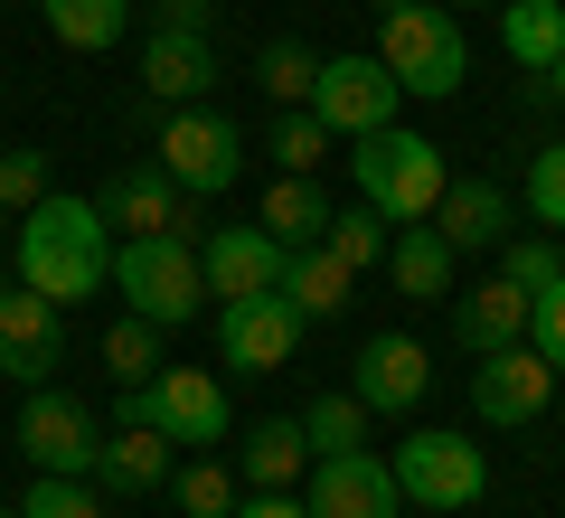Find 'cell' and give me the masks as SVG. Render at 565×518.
Returning <instances> with one entry per match:
<instances>
[{
  "instance_id": "cell-28",
  "label": "cell",
  "mask_w": 565,
  "mask_h": 518,
  "mask_svg": "<svg viewBox=\"0 0 565 518\" xmlns=\"http://www.w3.org/2000/svg\"><path fill=\"white\" fill-rule=\"evenodd\" d=\"M255 85L274 95V114H292V104H311V85H321V57H311L302 39H274L255 57Z\"/></svg>"
},
{
  "instance_id": "cell-19",
  "label": "cell",
  "mask_w": 565,
  "mask_h": 518,
  "mask_svg": "<svg viewBox=\"0 0 565 518\" xmlns=\"http://www.w3.org/2000/svg\"><path fill=\"white\" fill-rule=\"evenodd\" d=\"M141 85L161 104H199L207 85H217V47L199 39V29H151V47H141Z\"/></svg>"
},
{
  "instance_id": "cell-25",
  "label": "cell",
  "mask_w": 565,
  "mask_h": 518,
  "mask_svg": "<svg viewBox=\"0 0 565 518\" xmlns=\"http://www.w3.org/2000/svg\"><path fill=\"white\" fill-rule=\"evenodd\" d=\"M236 472L245 480H255V490H292V480H302L311 472V434H302V424H255V434H245V453H236Z\"/></svg>"
},
{
  "instance_id": "cell-3",
  "label": "cell",
  "mask_w": 565,
  "mask_h": 518,
  "mask_svg": "<svg viewBox=\"0 0 565 518\" xmlns=\"http://www.w3.org/2000/svg\"><path fill=\"white\" fill-rule=\"evenodd\" d=\"M377 66L405 85V95H424V104L462 95V76H471L462 20H452V10H434V0H405V10H386V20H377Z\"/></svg>"
},
{
  "instance_id": "cell-37",
  "label": "cell",
  "mask_w": 565,
  "mask_h": 518,
  "mask_svg": "<svg viewBox=\"0 0 565 518\" xmlns=\"http://www.w3.org/2000/svg\"><path fill=\"white\" fill-rule=\"evenodd\" d=\"M527 339H537V349H546V368L565 378V283H546V293L527 302Z\"/></svg>"
},
{
  "instance_id": "cell-18",
  "label": "cell",
  "mask_w": 565,
  "mask_h": 518,
  "mask_svg": "<svg viewBox=\"0 0 565 518\" xmlns=\"http://www.w3.org/2000/svg\"><path fill=\"white\" fill-rule=\"evenodd\" d=\"M434 226H444L452 255H500L509 245V189L500 180H452L444 208H434Z\"/></svg>"
},
{
  "instance_id": "cell-41",
  "label": "cell",
  "mask_w": 565,
  "mask_h": 518,
  "mask_svg": "<svg viewBox=\"0 0 565 518\" xmlns=\"http://www.w3.org/2000/svg\"><path fill=\"white\" fill-rule=\"evenodd\" d=\"M546 85H556V95H565V57H556V76H546Z\"/></svg>"
},
{
  "instance_id": "cell-11",
  "label": "cell",
  "mask_w": 565,
  "mask_h": 518,
  "mask_svg": "<svg viewBox=\"0 0 565 518\" xmlns=\"http://www.w3.org/2000/svg\"><path fill=\"white\" fill-rule=\"evenodd\" d=\"M95 405L85 397H66V387H29V405H20V453H29V472H85L95 480Z\"/></svg>"
},
{
  "instance_id": "cell-23",
  "label": "cell",
  "mask_w": 565,
  "mask_h": 518,
  "mask_svg": "<svg viewBox=\"0 0 565 518\" xmlns=\"http://www.w3.org/2000/svg\"><path fill=\"white\" fill-rule=\"evenodd\" d=\"M452 330H462V349L471 359H490V349H509V339H527V293L519 283H481V293L462 302V311H452Z\"/></svg>"
},
{
  "instance_id": "cell-30",
  "label": "cell",
  "mask_w": 565,
  "mask_h": 518,
  "mask_svg": "<svg viewBox=\"0 0 565 518\" xmlns=\"http://www.w3.org/2000/svg\"><path fill=\"white\" fill-rule=\"evenodd\" d=\"M170 499H180L189 518H236V472H226V462H180V472H170Z\"/></svg>"
},
{
  "instance_id": "cell-40",
  "label": "cell",
  "mask_w": 565,
  "mask_h": 518,
  "mask_svg": "<svg viewBox=\"0 0 565 518\" xmlns=\"http://www.w3.org/2000/svg\"><path fill=\"white\" fill-rule=\"evenodd\" d=\"M367 10H377V20H386V10H405V0H367Z\"/></svg>"
},
{
  "instance_id": "cell-34",
  "label": "cell",
  "mask_w": 565,
  "mask_h": 518,
  "mask_svg": "<svg viewBox=\"0 0 565 518\" xmlns=\"http://www.w3.org/2000/svg\"><path fill=\"white\" fill-rule=\"evenodd\" d=\"M302 434H311V462H321V453H359V443H367V405L359 397H321L302 415Z\"/></svg>"
},
{
  "instance_id": "cell-2",
  "label": "cell",
  "mask_w": 565,
  "mask_h": 518,
  "mask_svg": "<svg viewBox=\"0 0 565 518\" xmlns=\"http://www.w3.org/2000/svg\"><path fill=\"white\" fill-rule=\"evenodd\" d=\"M349 170H359V199L377 208L386 226H424L434 208H444V189H452L444 180V151H434L424 133H396V123H386V133H359Z\"/></svg>"
},
{
  "instance_id": "cell-26",
  "label": "cell",
  "mask_w": 565,
  "mask_h": 518,
  "mask_svg": "<svg viewBox=\"0 0 565 518\" xmlns=\"http://www.w3.org/2000/svg\"><path fill=\"white\" fill-rule=\"evenodd\" d=\"M264 236H282V245H321V226H330V199L302 180V170H274V189H264Z\"/></svg>"
},
{
  "instance_id": "cell-33",
  "label": "cell",
  "mask_w": 565,
  "mask_h": 518,
  "mask_svg": "<svg viewBox=\"0 0 565 518\" xmlns=\"http://www.w3.org/2000/svg\"><path fill=\"white\" fill-rule=\"evenodd\" d=\"M274 160H282V170H302V180H311V170H321V160H330V123L311 114V104H292V114H274Z\"/></svg>"
},
{
  "instance_id": "cell-20",
  "label": "cell",
  "mask_w": 565,
  "mask_h": 518,
  "mask_svg": "<svg viewBox=\"0 0 565 518\" xmlns=\"http://www.w3.org/2000/svg\"><path fill=\"white\" fill-rule=\"evenodd\" d=\"M349 293H359V274H349L330 245H292V255H282V302H292L302 320H340Z\"/></svg>"
},
{
  "instance_id": "cell-29",
  "label": "cell",
  "mask_w": 565,
  "mask_h": 518,
  "mask_svg": "<svg viewBox=\"0 0 565 518\" xmlns=\"http://www.w3.org/2000/svg\"><path fill=\"white\" fill-rule=\"evenodd\" d=\"M104 368H114L122 387H141V378H161V320H141V311H122L114 330H104Z\"/></svg>"
},
{
  "instance_id": "cell-5",
  "label": "cell",
  "mask_w": 565,
  "mask_h": 518,
  "mask_svg": "<svg viewBox=\"0 0 565 518\" xmlns=\"http://www.w3.org/2000/svg\"><path fill=\"white\" fill-rule=\"evenodd\" d=\"M396 490L415 499V509H471L481 499V480H490V462H481V443L471 434H452V424H424V434H405L396 443Z\"/></svg>"
},
{
  "instance_id": "cell-4",
  "label": "cell",
  "mask_w": 565,
  "mask_h": 518,
  "mask_svg": "<svg viewBox=\"0 0 565 518\" xmlns=\"http://www.w3.org/2000/svg\"><path fill=\"white\" fill-rule=\"evenodd\" d=\"M114 293L132 302L141 320H161V330L199 320V311H207L199 245H180V236H122V245H114Z\"/></svg>"
},
{
  "instance_id": "cell-6",
  "label": "cell",
  "mask_w": 565,
  "mask_h": 518,
  "mask_svg": "<svg viewBox=\"0 0 565 518\" xmlns=\"http://www.w3.org/2000/svg\"><path fill=\"white\" fill-rule=\"evenodd\" d=\"M122 415L161 424L180 453H217V443H226V387L207 378V368H161V378L122 387Z\"/></svg>"
},
{
  "instance_id": "cell-12",
  "label": "cell",
  "mask_w": 565,
  "mask_h": 518,
  "mask_svg": "<svg viewBox=\"0 0 565 518\" xmlns=\"http://www.w3.org/2000/svg\"><path fill=\"white\" fill-rule=\"evenodd\" d=\"M302 509H311V518H396L405 490H396V472L359 443V453H321V462H311Z\"/></svg>"
},
{
  "instance_id": "cell-15",
  "label": "cell",
  "mask_w": 565,
  "mask_h": 518,
  "mask_svg": "<svg viewBox=\"0 0 565 518\" xmlns=\"http://www.w3.org/2000/svg\"><path fill=\"white\" fill-rule=\"evenodd\" d=\"M349 397L367 405V415H415L424 405V387H434V349H424V339H405V330H377L359 349V368H349Z\"/></svg>"
},
{
  "instance_id": "cell-38",
  "label": "cell",
  "mask_w": 565,
  "mask_h": 518,
  "mask_svg": "<svg viewBox=\"0 0 565 518\" xmlns=\"http://www.w3.org/2000/svg\"><path fill=\"white\" fill-rule=\"evenodd\" d=\"M151 20H161V29H199V39H207V20H217V0H151Z\"/></svg>"
},
{
  "instance_id": "cell-42",
  "label": "cell",
  "mask_w": 565,
  "mask_h": 518,
  "mask_svg": "<svg viewBox=\"0 0 565 518\" xmlns=\"http://www.w3.org/2000/svg\"><path fill=\"white\" fill-rule=\"evenodd\" d=\"M462 10H500V0H462Z\"/></svg>"
},
{
  "instance_id": "cell-22",
  "label": "cell",
  "mask_w": 565,
  "mask_h": 518,
  "mask_svg": "<svg viewBox=\"0 0 565 518\" xmlns=\"http://www.w3.org/2000/svg\"><path fill=\"white\" fill-rule=\"evenodd\" d=\"M386 274H396L405 302H444V293H452V245H444V226H434V218H424V226H396Z\"/></svg>"
},
{
  "instance_id": "cell-36",
  "label": "cell",
  "mask_w": 565,
  "mask_h": 518,
  "mask_svg": "<svg viewBox=\"0 0 565 518\" xmlns=\"http://www.w3.org/2000/svg\"><path fill=\"white\" fill-rule=\"evenodd\" d=\"M47 199V151H0V218H29Z\"/></svg>"
},
{
  "instance_id": "cell-14",
  "label": "cell",
  "mask_w": 565,
  "mask_h": 518,
  "mask_svg": "<svg viewBox=\"0 0 565 518\" xmlns=\"http://www.w3.org/2000/svg\"><path fill=\"white\" fill-rule=\"evenodd\" d=\"M66 359V311L47 293H0V378H20V387H47Z\"/></svg>"
},
{
  "instance_id": "cell-24",
  "label": "cell",
  "mask_w": 565,
  "mask_h": 518,
  "mask_svg": "<svg viewBox=\"0 0 565 518\" xmlns=\"http://www.w3.org/2000/svg\"><path fill=\"white\" fill-rule=\"evenodd\" d=\"M39 20L57 47H76V57H104V47L132 29V0H39Z\"/></svg>"
},
{
  "instance_id": "cell-21",
  "label": "cell",
  "mask_w": 565,
  "mask_h": 518,
  "mask_svg": "<svg viewBox=\"0 0 565 518\" xmlns=\"http://www.w3.org/2000/svg\"><path fill=\"white\" fill-rule=\"evenodd\" d=\"M500 47L527 76H556L565 57V0H500Z\"/></svg>"
},
{
  "instance_id": "cell-27",
  "label": "cell",
  "mask_w": 565,
  "mask_h": 518,
  "mask_svg": "<svg viewBox=\"0 0 565 518\" xmlns=\"http://www.w3.org/2000/svg\"><path fill=\"white\" fill-rule=\"evenodd\" d=\"M321 245H330V255L349 264V274H367V264H377L386 245H396V226H386V218H377V208H367V199H349V208H330Z\"/></svg>"
},
{
  "instance_id": "cell-8",
  "label": "cell",
  "mask_w": 565,
  "mask_h": 518,
  "mask_svg": "<svg viewBox=\"0 0 565 518\" xmlns=\"http://www.w3.org/2000/svg\"><path fill=\"white\" fill-rule=\"evenodd\" d=\"M95 208H104V226H122V236H180V245H207L199 189H180L170 170H114Z\"/></svg>"
},
{
  "instance_id": "cell-1",
  "label": "cell",
  "mask_w": 565,
  "mask_h": 518,
  "mask_svg": "<svg viewBox=\"0 0 565 518\" xmlns=\"http://www.w3.org/2000/svg\"><path fill=\"white\" fill-rule=\"evenodd\" d=\"M20 283L29 293H47L66 311V302L104 293L114 283V226H104L95 199H39L20 218Z\"/></svg>"
},
{
  "instance_id": "cell-13",
  "label": "cell",
  "mask_w": 565,
  "mask_h": 518,
  "mask_svg": "<svg viewBox=\"0 0 565 518\" xmlns=\"http://www.w3.org/2000/svg\"><path fill=\"white\" fill-rule=\"evenodd\" d=\"M546 397H556V368H546L537 339H509V349H490L481 378H471V405H481V424H537Z\"/></svg>"
},
{
  "instance_id": "cell-39",
  "label": "cell",
  "mask_w": 565,
  "mask_h": 518,
  "mask_svg": "<svg viewBox=\"0 0 565 518\" xmlns=\"http://www.w3.org/2000/svg\"><path fill=\"white\" fill-rule=\"evenodd\" d=\"M236 518H311L302 499H282V490H255V499H236Z\"/></svg>"
},
{
  "instance_id": "cell-16",
  "label": "cell",
  "mask_w": 565,
  "mask_h": 518,
  "mask_svg": "<svg viewBox=\"0 0 565 518\" xmlns=\"http://www.w3.org/2000/svg\"><path fill=\"white\" fill-rule=\"evenodd\" d=\"M282 255H292V245L264 236V226H207V255H199L207 302H255V293H282Z\"/></svg>"
},
{
  "instance_id": "cell-43",
  "label": "cell",
  "mask_w": 565,
  "mask_h": 518,
  "mask_svg": "<svg viewBox=\"0 0 565 518\" xmlns=\"http://www.w3.org/2000/svg\"><path fill=\"white\" fill-rule=\"evenodd\" d=\"M0 518H20V509H0Z\"/></svg>"
},
{
  "instance_id": "cell-32",
  "label": "cell",
  "mask_w": 565,
  "mask_h": 518,
  "mask_svg": "<svg viewBox=\"0 0 565 518\" xmlns=\"http://www.w3.org/2000/svg\"><path fill=\"white\" fill-rule=\"evenodd\" d=\"M500 274L537 302L546 283H565V236H509V245H500Z\"/></svg>"
},
{
  "instance_id": "cell-17",
  "label": "cell",
  "mask_w": 565,
  "mask_h": 518,
  "mask_svg": "<svg viewBox=\"0 0 565 518\" xmlns=\"http://www.w3.org/2000/svg\"><path fill=\"white\" fill-rule=\"evenodd\" d=\"M170 472H180V443H170L161 424H141V415H122L114 434L95 443V480L104 490H161Z\"/></svg>"
},
{
  "instance_id": "cell-31",
  "label": "cell",
  "mask_w": 565,
  "mask_h": 518,
  "mask_svg": "<svg viewBox=\"0 0 565 518\" xmlns=\"http://www.w3.org/2000/svg\"><path fill=\"white\" fill-rule=\"evenodd\" d=\"M20 518H104V499H95L85 472H39L29 499H20Z\"/></svg>"
},
{
  "instance_id": "cell-10",
  "label": "cell",
  "mask_w": 565,
  "mask_h": 518,
  "mask_svg": "<svg viewBox=\"0 0 565 518\" xmlns=\"http://www.w3.org/2000/svg\"><path fill=\"white\" fill-rule=\"evenodd\" d=\"M311 320L292 311L282 293H255V302H217V359L236 368V378H274L292 349H302Z\"/></svg>"
},
{
  "instance_id": "cell-9",
  "label": "cell",
  "mask_w": 565,
  "mask_h": 518,
  "mask_svg": "<svg viewBox=\"0 0 565 518\" xmlns=\"http://www.w3.org/2000/svg\"><path fill=\"white\" fill-rule=\"evenodd\" d=\"M161 170L180 189H199V199H217V189H236V170H245V133L226 114H207V104H180V114L161 123Z\"/></svg>"
},
{
  "instance_id": "cell-35",
  "label": "cell",
  "mask_w": 565,
  "mask_h": 518,
  "mask_svg": "<svg viewBox=\"0 0 565 518\" xmlns=\"http://www.w3.org/2000/svg\"><path fill=\"white\" fill-rule=\"evenodd\" d=\"M527 218H537L546 236H565V141H546V151L527 160Z\"/></svg>"
},
{
  "instance_id": "cell-7",
  "label": "cell",
  "mask_w": 565,
  "mask_h": 518,
  "mask_svg": "<svg viewBox=\"0 0 565 518\" xmlns=\"http://www.w3.org/2000/svg\"><path fill=\"white\" fill-rule=\"evenodd\" d=\"M405 104V85L377 66V47H349V57H321V85H311V114L330 123V141H359V133H386Z\"/></svg>"
}]
</instances>
